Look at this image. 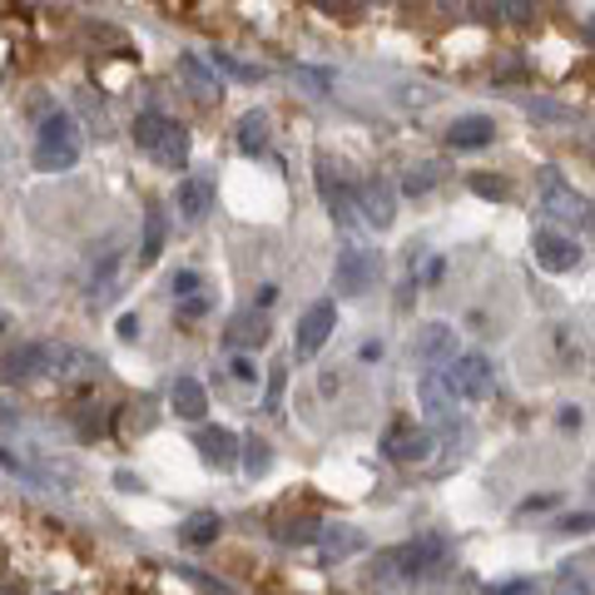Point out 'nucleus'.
Listing matches in <instances>:
<instances>
[{
    "label": "nucleus",
    "instance_id": "1",
    "mask_svg": "<svg viewBox=\"0 0 595 595\" xmlns=\"http://www.w3.org/2000/svg\"><path fill=\"white\" fill-rule=\"evenodd\" d=\"M0 373L11 383H46V377H80V373H94V358L80 348L60 338H36V342H21V348L5 352Z\"/></svg>",
    "mask_w": 595,
    "mask_h": 595
},
{
    "label": "nucleus",
    "instance_id": "2",
    "mask_svg": "<svg viewBox=\"0 0 595 595\" xmlns=\"http://www.w3.org/2000/svg\"><path fill=\"white\" fill-rule=\"evenodd\" d=\"M442 560H447V541L442 536H417V541H402V546L377 551L373 566H367V581L373 585L422 581V575H432Z\"/></svg>",
    "mask_w": 595,
    "mask_h": 595
},
{
    "label": "nucleus",
    "instance_id": "3",
    "mask_svg": "<svg viewBox=\"0 0 595 595\" xmlns=\"http://www.w3.org/2000/svg\"><path fill=\"white\" fill-rule=\"evenodd\" d=\"M85 154V140H80V125H75L65 109H55V115L40 119V134H36V169H46V174H65V169H75Z\"/></svg>",
    "mask_w": 595,
    "mask_h": 595
},
{
    "label": "nucleus",
    "instance_id": "4",
    "mask_svg": "<svg viewBox=\"0 0 595 595\" xmlns=\"http://www.w3.org/2000/svg\"><path fill=\"white\" fill-rule=\"evenodd\" d=\"M134 144H140L154 164H164V169H184L189 164V129L174 125L169 115H154V109L134 115Z\"/></svg>",
    "mask_w": 595,
    "mask_h": 595
},
{
    "label": "nucleus",
    "instance_id": "5",
    "mask_svg": "<svg viewBox=\"0 0 595 595\" xmlns=\"http://www.w3.org/2000/svg\"><path fill=\"white\" fill-rule=\"evenodd\" d=\"M442 383L452 387L456 402H481V397H491V387H496V373H491L487 352H456V358L447 362Z\"/></svg>",
    "mask_w": 595,
    "mask_h": 595
},
{
    "label": "nucleus",
    "instance_id": "6",
    "mask_svg": "<svg viewBox=\"0 0 595 595\" xmlns=\"http://www.w3.org/2000/svg\"><path fill=\"white\" fill-rule=\"evenodd\" d=\"M377 279H383V258H377L373 248H342L338 263H333V288H338L342 298H362Z\"/></svg>",
    "mask_w": 595,
    "mask_h": 595
},
{
    "label": "nucleus",
    "instance_id": "7",
    "mask_svg": "<svg viewBox=\"0 0 595 595\" xmlns=\"http://www.w3.org/2000/svg\"><path fill=\"white\" fill-rule=\"evenodd\" d=\"M333 327H338V308L323 298V303H313L303 318H298V327H293V358L298 362L318 358V352L327 348V338H333Z\"/></svg>",
    "mask_w": 595,
    "mask_h": 595
},
{
    "label": "nucleus",
    "instance_id": "8",
    "mask_svg": "<svg viewBox=\"0 0 595 595\" xmlns=\"http://www.w3.org/2000/svg\"><path fill=\"white\" fill-rule=\"evenodd\" d=\"M541 204H546L551 219H566V223H591V204L575 194L556 169H541Z\"/></svg>",
    "mask_w": 595,
    "mask_h": 595
},
{
    "label": "nucleus",
    "instance_id": "9",
    "mask_svg": "<svg viewBox=\"0 0 595 595\" xmlns=\"http://www.w3.org/2000/svg\"><path fill=\"white\" fill-rule=\"evenodd\" d=\"M352 204H358V219L373 223V229H392L397 219V189L387 179H362L352 189Z\"/></svg>",
    "mask_w": 595,
    "mask_h": 595
},
{
    "label": "nucleus",
    "instance_id": "10",
    "mask_svg": "<svg viewBox=\"0 0 595 595\" xmlns=\"http://www.w3.org/2000/svg\"><path fill=\"white\" fill-rule=\"evenodd\" d=\"M531 254H536V263L546 273H571L575 263H581V244L556 234V229H536V234H531Z\"/></svg>",
    "mask_w": 595,
    "mask_h": 595
},
{
    "label": "nucleus",
    "instance_id": "11",
    "mask_svg": "<svg viewBox=\"0 0 595 595\" xmlns=\"http://www.w3.org/2000/svg\"><path fill=\"white\" fill-rule=\"evenodd\" d=\"M412 358L422 367H447L456 358V327L452 323H422L412 338Z\"/></svg>",
    "mask_w": 595,
    "mask_h": 595
},
{
    "label": "nucleus",
    "instance_id": "12",
    "mask_svg": "<svg viewBox=\"0 0 595 595\" xmlns=\"http://www.w3.org/2000/svg\"><path fill=\"white\" fill-rule=\"evenodd\" d=\"M318 194H323L327 214H333V223H342V229H358V204H352V189L348 184H333V164L318 159Z\"/></svg>",
    "mask_w": 595,
    "mask_h": 595
},
{
    "label": "nucleus",
    "instance_id": "13",
    "mask_svg": "<svg viewBox=\"0 0 595 595\" xmlns=\"http://www.w3.org/2000/svg\"><path fill=\"white\" fill-rule=\"evenodd\" d=\"M174 209H179V219L184 223H204L209 219V209H214V179L209 174H189L184 184H179V194H174Z\"/></svg>",
    "mask_w": 595,
    "mask_h": 595
},
{
    "label": "nucleus",
    "instance_id": "14",
    "mask_svg": "<svg viewBox=\"0 0 595 595\" xmlns=\"http://www.w3.org/2000/svg\"><path fill=\"white\" fill-rule=\"evenodd\" d=\"M194 447L204 452V462H209L214 471H229L238 462V437L229 432V427H198Z\"/></svg>",
    "mask_w": 595,
    "mask_h": 595
},
{
    "label": "nucleus",
    "instance_id": "15",
    "mask_svg": "<svg viewBox=\"0 0 595 595\" xmlns=\"http://www.w3.org/2000/svg\"><path fill=\"white\" fill-rule=\"evenodd\" d=\"M179 80H184L189 94H194V100H204V105H214V100L223 94L219 70H209V60H198V55H179Z\"/></svg>",
    "mask_w": 595,
    "mask_h": 595
},
{
    "label": "nucleus",
    "instance_id": "16",
    "mask_svg": "<svg viewBox=\"0 0 595 595\" xmlns=\"http://www.w3.org/2000/svg\"><path fill=\"white\" fill-rule=\"evenodd\" d=\"M491 140H496L491 115H456L452 129H447V144H452V150H487Z\"/></svg>",
    "mask_w": 595,
    "mask_h": 595
},
{
    "label": "nucleus",
    "instance_id": "17",
    "mask_svg": "<svg viewBox=\"0 0 595 595\" xmlns=\"http://www.w3.org/2000/svg\"><path fill=\"white\" fill-rule=\"evenodd\" d=\"M383 452L392 462H422V456H432V432L427 427H397L383 437Z\"/></svg>",
    "mask_w": 595,
    "mask_h": 595
},
{
    "label": "nucleus",
    "instance_id": "18",
    "mask_svg": "<svg viewBox=\"0 0 595 595\" xmlns=\"http://www.w3.org/2000/svg\"><path fill=\"white\" fill-rule=\"evenodd\" d=\"M467 11L487 25H521V21H531L536 0H467Z\"/></svg>",
    "mask_w": 595,
    "mask_h": 595
},
{
    "label": "nucleus",
    "instance_id": "19",
    "mask_svg": "<svg viewBox=\"0 0 595 595\" xmlns=\"http://www.w3.org/2000/svg\"><path fill=\"white\" fill-rule=\"evenodd\" d=\"M169 408H174V417L184 422H198L204 412H209V397H204V387H198V377H174V392H169Z\"/></svg>",
    "mask_w": 595,
    "mask_h": 595
},
{
    "label": "nucleus",
    "instance_id": "20",
    "mask_svg": "<svg viewBox=\"0 0 595 595\" xmlns=\"http://www.w3.org/2000/svg\"><path fill=\"white\" fill-rule=\"evenodd\" d=\"M417 397H422V408H427V417H437V422L456 417V397H452V387H447L442 377H422Z\"/></svg>",
    "mask_w": 595,
    "mask_h": 595
},
{
    "label": "nucleus",
    "instance_id": "21",
    "mask_svg": "<svg viewBox=\"0 0 595 595\" xmlns=\"http://www.w3.org/2000/svg\"><path fill=\"white\" fill-rule=\"evenodd\" d=\"M223 338L234 342V348H263V338H269V323L258 318V308H248V313L229 318V333Z\"/></svg>",
    "mask_w": 595,
    "mask_h": 595
},
{
    "label": "nucleus",
    "instance_id": "22",
    "mask_svg": "<svg viewBox=\"0 0 595 595\" xmlns=\"http://www.w3.org/2000/svg\"><path fill=\"white\" fill-rule=\"evenodd\" d=\"M238 150H244V154H263V150H269V115L248 109V115L238 119Z\"/></svg>",
    "mask_w": 595,
    "mask_h": 595
},
{
    "label": "nucleus",
    "instance_id": "23",
    "mask_svg": "<svg viewBox=\"0 0 595 595\" xmlns=\"http://www.w3.org/2000/svg\"><path fill=\"white\" fill-rule=\"evenodd\" d=\"M214 536H219V516H214V512L189 516V521L179 526V541H189V546H209Z\"/></svg>",
    "mask_w": 595,
    "mask_h": 595
},
{
    "label": "nucleus",
    "instance_id": "24",
    "mask_svg": "<svg viewBox=\"0 0 595 595\" xmlns=\"http://www.w3.org/2000/svg\"><path fill=\"white\" fill-rule=\"evenodd\" d=\"M323 551L342 560V556H352V551H362V536L352 526H323Z\"/></svg>",
    "mask_w": 595,
    "mask_h": 595
},
{
    "label": "nucleus",
    "instance_id": "25",
    "mask_svg": "<svg viewBox=\"0 0 595 595\" xmlns=\"http://www.w3.org/2000/svg\"><path fill=\"white\" fill-rule=\"evenodd\" d=\"M0 471H11V477H21L25 487H50V477L40 467H30L25 456H15L11 447H0Z\"/></svg>",
    "mask_w": 595,
    "mask_h": 595
},
{
    "label": "nucleus",
    "instance_id": "26",
    "mask_svg": "<svg viewBox=\"0 0 595 595\" xmlns=\"http://www.w3.org/2000/svg\"><path fill=\"white\" fill-rule=\"evenodd\" d=\"M159 248H164V214L154 209L150 219H144V248H140V263H154V258H159Z\"/></svg>",
    "mask_w": 595,
    "mask_h": 595
},
{
    "label": "nucleus",
    "instance_id": "27",
    "mask_svg": "<svg viewBox=\"0 0 595 595\" xmlns=\"http://www.w3.org/2000/svg\"><path fill=\"white\" fill-rule=\"evenodd\" d=\"M273 467V452H269V442H258V437H248L244 442V471L248 477H263V471Z\"/></svg>",
    "mask_w": 595,
    "mask_h": 595
},
{
    "label": "nucleus",
    "instance_id": "28",
    "mask_svg": "<svg viewBox=\"0 0 595 595\" xmlns=\"http://www.w3.org/2000/svg\"><path fill=\"white\" fill-rule=\"evenodd\" d=\"M551 595H595V581L585 571H575V566H566V571L556 575V591Z\"/></svg>",
    "mask_w": 595,
    "mask_h": 595
},
{
    "label": "nucleus",
    "instance_id": "29",
    "mask_svg": "<svg viewBox=\"0 0 595 595\" xmlns=\"http://www.w3.org/2000/svg\"><path fill=\"white\" fill-rule=\"evenodd\" d=\"M437 174H442L437 164H412V169H408V184H402V189H408L412 198H417V194H432V189H437Z\"/></svg>",
    "mask_w": 595,
    "mask_h": 595
},
{
    "label": "nucleus",
    "instance_id": "30",
    "mask_svg": "<svg viewBox=\"0 0 595 595\" xmlns=\"http://www.w3.org/2000/svg\"><path fill=\"white\" fill-rule=\"evenodd\" d=\"M169 288H174V298H179V303H184V298H194V293H204V279H198L194 269H179Z\"/></svg>",
    "mask_w": 595,
    "mask_h": 595
},
{
    "label": "nucleus",
    "instance_id": "31",
    "mask_svg": "<svg viewBox=\"0 0 595 595\" xmlns=\"http://www.w3.org/2000/svg\"><path fill=\"white\" fill-rule=\"evenodd\" d=\"M471 194H481V198H506V184H496V174H471Z\"/></svg>",
    "mask_w": 595,
    "mask_h": 595
},
{
    "label": "nucleus",
    "instance_id": "32",
    "mask_svg": "<svg viewBox=\"0 0 595 595\" xmlns=\"http://www.w3.org/2000/svg\"><path fill=\"white\" fill-rule=\"evenodd\" d=\"M487 595H541L536 581H526V575H516V581H502V585H491Z\"/></svg>",
    "mask_w": 595,
    "mask_h": 595
},
{
    "label": "nucleus",
    "instance_id": "33",
    "mask_svg": "<svg viewBox=\"0 0 595 595\" xmlns=\"http://www.w3.org/2000/svg\"><path fill=\"white\" fill-rule=\"evenodd\" d=\"M560 531H566V536H581V531H595V512H575V516H566V521H560Z\"/></svg>",
    "mask_w": 595,
    "mask_h": 595
},
{
    "label": "nucleus",
    "instance_id": "34",
    "mask_svg": "<svg viewBox=\"0 0 595 595\" xmlns=\"http://www.w3.org/2000/svg\"><path fill=\"white\" fill-rule=\"evenodd\" d=\"M204 313H209V298H204V293H194V298L179 303V318H204Z\"/></svg>",
    "mask_w": 595,
    "mask_h": 595
},
{
    "label": "nucleus",
    "instance_id": "35",
    "mask_svg": "<svg viewBox=\"0 0 595 595\" xmlns=\"http://www.w3.org/2000/svg\"><path fill=\"white\" fill-rule=\"evenodd\" d=\"M234 383H244V387H254L258 383V367L248 358H234Z\"/></svg>",
    "mask_w": 595,
    "mask_h": 595
},
{
    "label": "nucleus",
    "instance_id": "36",
    "mask_svg": "<svg viewBox=\"0 0 595 595\" xmlns=\"http://www.w3.org/2000/svg\"><path fill=\"white\" fill-rule=\"evenodd\" d=\"M560 502V496H551V491H546V496H531V502H521V516H536V512H551V506H556Z\"/></svg>",
    "mask_w": 595,
    "mask_h": 595
},
{
    "label": "nucleus",
    "instance_id": "37",
    "mask_svg": "<svg viewBox=\"0 0 595 595\" xmlns=\"http://www.w3.org/2000/svg\"><path fill=\"white\" fill-rule=\"evenodd\" d=\"M273 298H279V288H273V283H263V288L254 293V308H273Z\"/></svg>",
    "mask_w": 595,
    "mask_h": 595
},
{
    "label": "nucleus",
    "instance_id": "38",
    "mask_svg": "<svg viewBox=\"0 0 595 595\" xmlns=\"http://www.w3.org/2000/svg\"><path fill=\"white\" fill-rule=\"evenodd\" d=\"M279 397H283V367L269 377V408H279Z\"/></svg>",
    "mask_w": 595,
    "mask_h": 595
},
{
    "label": "nucleus",
    "instance_id": "39",
    "mask_svg": "<svg viewBox=\"0 0 595 595\" xmlns=\"http://www.w3.org/2000/svg\"><path fill=\"white\" fill-rule=\"evenodd\" d=\"M134 333H140V318L125 313V318H119V338H134Z\"/></svg>",
    "mask_w": 595,
    "mask_h": 595
},
{
    "label": "nucleus",
    "instance_id": "40",
    "mask_svg": "<svg viewBox=\"0 0 595 595\" xmlns=\"http://www.w3.org/2000/svg\"><path fill=\"white\" fill-rule=\"evenodd\" d=\"M560 427H581V408H560Z\"/></svg>",
    "mask_w": 595,
    "mask_h": 595
},
{
    "label": "nucleus",
    "instance_id": "41",
    "mask_svg": "<svg viewBox=\"0 0 595 595\" xmlns=\"http://www.w3.org/2000/svg\"><path fill=\"white\" fill-rule=\"evenodd\" d=\"M442 11H467V0H437Z\"/></svg>",
    "mask_w": 595,
    "mask_h": 595
},
{
    "label": "nucleus",
    "instance_id": "42",
    "mask_svg": "<svg viewBox=\"0 0 595 595\" xmlns=\"http://www.w3.org/2000/svg\"><path fill=\"white\" fill-rule=\"evenodd\" d=\"M5 327H11V318H5V308H0V338H5Z\"/></svg>",
    "mask_w": 595,
    "mask_h": 595
},
{
    "label": "nucleus",
    "instance_id": "43",
    "mask_svg": "<svg viewBox=\"0 0 595 595\" xmlns=\"http://www.w3.org/2000/svg\"><path fill=\"white\" fill-rule=\"evenodd\" d=\"M585 36H591V40H595V11H591V21H585Z\"/></svg>",
    "mask_w": 595,
    "mask_h": 595
},
{
    "label": "nucleus",
    "instance_id": "44",
    "mask_svg": "<svg viewBox=\"0 0 595 595\" xmlns=\"http://www.w3.org/2000/svg\"><path fill=\"white\" fill-rule=\"evenodd\" d=\"M591 496H595V471H591Z\"/></svg>",
    "mask_w": 595,
    "mask_h": 595
},
{
    "label": "nucleus",
    "instance_id": "45",
    "mask_svg": "<svg viewBox=\"0 0 595 595\" xmlns=\"http://www.w3.org/2000/svg\"><path fill=\"white\" fill-rule=\"evenodd\" d=\"M0 595H11V591H0Z\"/></svg>",
    "mask_w": 595,
    "mask_h": 595
}]
</instances>
